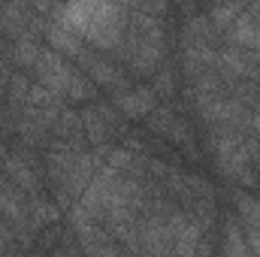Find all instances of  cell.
<instances>
[{
	"label": "cell",
	"instance_id": "6da1fadb",
	"mask_svg": "<svg viewBox=\"0 0 260 257\" xmlns=\"http://www.w3.org/2000/svg\"><path fill=\"white\" fill-rule=\"evenodd\" d=\"M124 6L115 3H70L55 6V18L67 24L76 37L91 40L97 49H118L127 21H124Z\"/></svg>",
	"mask_w": 260,
	"mask_h": 257
},
{
	"label": "cell",
	"instance_id": "7a4b0ae2",
	"mask_svg": "<svg viewBox=\"0 0 260 257\" xmlns=\"http://www.w3.org/2000/svg\"><path fill=\"white\" fill-rule=\"evenodd\" d=\"M34 73H37V85H43V88H49L52 94H64L70 91V82L76 79V70L67 64L61 55H55L52 49H43L40 52V58H37V64H34Z\"/></svg>",
	"mask_w": 260,
	"mask_h": 257
},
{
	"label": "cell",
	"instance_id": "3957f363",
	"mask_svg": "<svg viewBox=\"0 0 260 257\" xmlns=\"http://www.w3.org/2000/svg\"><path fill=\"white\" fill-rule=\"evenodd\" d=\"M170 233H173V257H197L203 227L194 221V215L173 209L170 212Z\"/></svg>",
	"mask_w": 260,
	"mask_h": 257
},
{
	"label": "cell",
	"instance_id": "277c9868",
	"mask_svg": "<svg viewBox=\"0 0 260 257\" xmlns=\"http://www.w3.org/2000/svg\"><path fill=\"white\" fill-rule=\"evenodd\" d=\"M79 121H82V133H85L91 142H97V145H106L109 136L118 130V118H115V112L106 109V106H100V103L82 109Z\"/></svg>",
	"mask_w": 260,
	"mask_h": 257
},
{
	"label": "cell",
	"instance_id": "5b68a950",
	"mask_svg": "<svg viewBox=\"0 0 260 257\" xmlns=\"http://www.w3.org/2000/svg\"><path fill=\"white\" fill-rule=\"evenodd\" d=\"M236 221L242 227V236L248 242L251 257H260V200L251 194H239L236 197Z\"/></svg>",
	"mask_w": 260,
	"mask_h": 257
},
{
	"label": "cell",
	"instance_id": "8992f818",
	"mask_svg": "<svg viewBox=\"0 0 260 257\" xmlns=\"http://www.w3.org/2000/svg\"><path fill=\"white\" fill-rule=\"evenodd\" d=\"M0 160H3V170H6L9 185H15L18 191H24L27 197H37L40 194V176H37V170H34V164L27 157L0 151Z\"/></svg>",
	"mask_w": 260,
	"mask_h": 257
},
{
	"label": "cell",
	"instance_id": "52a82bcc",
	"mask_svg": "<svg viewBox=\"0 0 260 257\" xmlns=\"http://www.w3.org/2000/svg\"><path fill=\"white\" fill-rule=\"evenodd\" d=\"M79 64L91 73V79H94V82H100V85H106V88H115L118 94H124V91H127V76H124L115 64H109L106 58L94 55L91 49L79 58Z\"/></svg>",
	"mask_w": 260,
	"mask_h": 257
},
{
	"label": "cell",
	"instance_id": "ba28073f",
	"mask_svg": "<svg viewBox=\"0 0 260 257\" xmlns=\"http://www.w3.org/2000/svg\"><path fill=\"white\" fill-rule=\"evenodd\" d=\"M115 106L130 118H148L157 109L154 88H127L124 94H115Z\"/></svg>",
	"mask_w": 260,
	"mask_h": 257
},
{
	"label": "cell",
	"instance_id": "9c48e42d",
	"mask_svg": "<svg viewBox=\"0 0 260 257\" xmlns=\"http://www.w3.org/2000/svg\"><path fill=\"white\" fill-rule=\"evenodd\" d=\"M43 30H46V37H49V43L58 49V52H64V55H70V58H82L88 49H85V43H82V37H76L67 24H61V21H43Z\"/></svg>",
	"mask_w": 260,
	"mask_h": 257
},
{
	"label": "cell",
	"instance_id": "30bf717a",
	"mask_svg": "<svg viewBox=\"0 0 260 257\" xmlns=\"http://www.w3.org/2000/svg\"><path fill=\"white\" fill-rule=\"evenodd\" d=\"M58 221V206L55 203H49L46 197H27V224H30V230L37 233V230H46V227H52Z\"/></svg>",
	"mask_w": 260,
	"mask_h": 257
},
{
	"label": "cell",
	"instance_id": "8fae6325",
	"mask_svg": "<svg viewBox=\"0 0 260 257\" xmlns=\"http://www.w3.org/2000/svg\"><path fill=\"white\" fill-rule=\"evenodd\" d=\"M224 257H251L248 242H245L242 227H239V221H236V218L224 224Z\"/></svg>",
	"mask_w": 260,
	"mask_h": 257
},
{
	"label": "cell",
	"instance_id": "7c38bea8",
	"mask_svg": "<svg viewBox=\"0 0 260 257\" xmlns=\"http://www.w3.org/2000/svg\"><path fill=\"white\" fill-rule=\"evenodd\" d=\"M242 3H230V6H212L209 9V24L218 27V30H230V24L242 15Z\"/></svg>",
	"mask_w": 260,
	"mask_h": 257
},
{
	"label": "cell",
	"instance_id": "4fadbf2b",
	"mask_svg": "<svg viewBox=\"0 0 260 257\" xmlns=\"http://www.w3.org/2000/svg\"><path fill=\"white\" fill-rule=\"evenodd\" d=\"M176 121H179V115L164 106V109H154V112L148 115V130H154V133H160V136H170V130L176 127Z\"/></svg>",
	"mask_w": 260,
	"mask_h": 257
},
{
	"label": "cell",
	"instance_id": "5bb4252c",
	"mask_svg": "<svg viewBox=\"0 0 260 257\" xmlns=\"http://www.w3.org/2000/svg\"><path fill=\"white\" fill-rule=\"evenodd\" d=\"M154 94H164V97H170V94H173V73H170V70H160V73H157Z\"/></svg>",
	"mask_w": 260,
	"mask_h": 257
},
{
	"label": "cell",
	"instance_id": "9a60e30c",
	"mask_svg": "<svg viewBox=\"0 0 260 257\" xmlns=\"http://www.w3.org/2000/svg\"><path fill=\"white\" fill-rule=\"evenodd\" d=\"M52 257H79V254H76V248H73V245H61V248H55V251H52Z\"/></svg>",
	"mask_w": 260,
	"mask_h": 257
},
{
	"label": "cell",
	"instance_id": "2e32d148",
	"mask_svg": "<svg viewBox=\"0 0 260 257\" xmlns=\"http://www.w3.org/2000/svg\"><path fill=\"white\" fill-rule=\"evenodd\" d=\"M257 109H260V94H257Z\"/></svg>",
	"mask_w": 260,
	"mask_h": 257
}]
</instances>
